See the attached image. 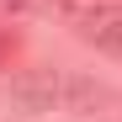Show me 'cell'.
<instances>
[{"mask_svg":"<svg viewBox=\"0 0 122 122\" xmlns=\"http://www.w3.org/2000/svg\"><path fill=\"white\" fill-rule=\"evenodd\" d=\"M69 96H85V85L74 74H64V69H32V74L16 80V101L27 112H58Z\"/></svg>","mask_w":122,"mask_h":122,"instance_id":"cell-1","label":"cell"},{"mask_svg":"<svg viewBox=\"0 0 122 122\" xmlns=\"http://www.w3.org/2000/svg\"><path fill=\"white\" fill-rule=\"evenodd\" d=\"M74 37L90 43L96 53H106V58H122V0H96L74 21Z\"/></svg>","mask_w":122,"mask_h":122,"instance_id":"cell-2","label":"cell"}]
</instances>
